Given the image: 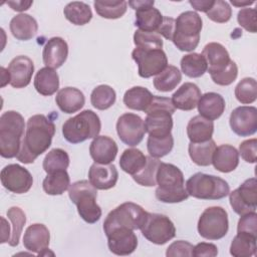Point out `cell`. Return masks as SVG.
I'll return each instance as SVG.
<instances>
[{"instance_id": "obj_5", "label": "cell", "mask_w": 257, "mask_h": 257, "mask_svg": "<svg viewBox=\"0 0 257 257\" xmlns=\"http://www.w3.org/2000/svg\"><path fill=\"white\" fill-rule=\"evenodd\" d=\"M202 18L195 11L181 13L175 22L172 41L181 51H193L200 41Z\"/></svg>"}, {"instance_id": "obj_18", "label": "cell", "mask_w": 257, "mask_h": 257, "mask_svg": "<svg viewBox=\"0 0 257 257\" xmlns=\"http://www.w3.org/2000/svg\"><path fill=\"white\" fill-rule=\"evenodd\" d=\"M7 70L10 74L11 86L14 88H23L31 81L34 64L28 56L19 55L10 61Z\"/></svg>"}, {"instance_id": "obj_2", "label": "cell", "mask_w": 257, "mask_h": 257, "mask_svg": "<svg viewBox=\"0 0 257 257\" xmlns=\"http://www.w3.org/2000/svg\"><path fill=\"white\" fill-rule=\"evenodd\" d=\"M156 198L163 203H180L188 199L182 171L173 164L162 163L157 171Z\"/></svg>"}, {"instance_id": "obj_1", "label": "cell", "mask_w": 257, "mask_h": 257, "mask_svg": "<svg viewBox=\"0 0 257 257\" xmlns=\"http://www.w3.org/2000/svg\"><path fill=\"white\" fill-rule=\"evenodd\" d=\"M54 134L53 121L44 114H35L29 117L20 150L16 156L17 160L23 164L33 163L51 146Z\"/></svg>"}, {"instance_id": "obj_47", "label": "cell", "mask_w": 257, "mask_h": 257, "mask_svg": "<svg viewBox=\"0 0 257 257\" xmlns=\"http://www.w3.org/2000/svg\"><path fill=\"white\" fill-rule=\"evenodd\" d=\"M134 43L142 49H162L163 40L157 32H147L140 29L135 31Z\"/></svg>"}, {"instance_id": "obj_7", "label": "cell", "mask_w": 257, "mask_h": 257, "mask_svg": "<svg viewBox=\"0 0 257 257\" xmlns=\"http://www.w3.org/2000/svg\"><path fill=\"white\" fill-rule=\"evenodd\" d=\"M189 196L201 200H220L230 193L228 183L220 177L204 173H196L186 182Z\"/></svg>"}, {"instance_id": "obj_16", "label": "cell", "mask_w": 257, "mask_h": 257, "mask_svg": "<svg viewBox=\"0 0 257 257\" xmlns=\"http://www.w3.org/2000/svg\"><path fill=\"white\" fill-rule=\"evenodd\" d=\"M105 235L107 237L108 249L115 255H130L138 247V238L132 229L119 227L112 229Z\"/></svg>"}, {"instance_id": "obj_56", "label": "cell", "mask_w": 257, "mask_h": 257, "mask_svg": "<svg viewBox=\"0 0 257 257\" xmlns=\"http://www.w3.org/2000/svg\"><path fill=\"white\" fill-rule=\"evenodd\" d=\"M189 3L191 4V6L197 10V11H201V12H205L207 13L210 8L213 6L214 1L213 0H190Z\"/></svg>"}, {"instance_id": "obj_23", "label": "cell", "mask_w": 257, "mask_h": 257, "mask_svg": "<svg viewBox=\"0 0 257 257\" xmlns=\"http://www.w3.org/2000/svg\"><path fill=\"white\" fill-rule=\"evenodd\" d=\"M68 45L61 37H52L47 40L43 47V63L50 68L60 67L67 59Z\"/></svg>"}, {"instance_id": "obj_25", "label": "cell", "mask_w": 257, "mask_h": 257, "mask_svg": "<svg viewBox=\"0 0 257 257\" xmlns=\"http://www.w3.org/2000/svg\"><path fill=\"white\" fill-rule=\"evenodd\" d=\"M212 164L214 168L221 173H230L234 171L239 165V153L231 145H221L216 147Z\"/></svg>"}, {"instance_id": "obj_52", "label": "cell", "mask_w": 257, "mask_h": 257, "mask_svg": "<svg viewBox=\"0 0 257 257\" xmlns=\"http://www.w3.org/2000/svg\"><path fill=\"white\" fill-rule=\"evenodd\" d=\"M194 246L184 240H178L173 242L166 251L167 257H176V256H192Z\"/></svg>"}, {"instance_id": "obj_41", "label": "cell", "mask_w": 257, "mask_h": 257, "mask_svg": "<svg viewBox=\"0 0 257 257\" xmlns=\"http://www.w3.org/2000/svg\"><path fill=\"white\" fill-rule=\"evenodd\" d=\"M96 13L106 19L120 18L127 8L126 1H94L93 3Z\"/></svg>"}, {"instance_id": "obj_8", "label": "cell", "mask_w": 257, "mask_h": 257, "mask_svg": "<svg viewBox=\"0 0 257 257\" xmlns=\"http://www.w3.org/2000/svg\"><path fill=\"white\" fill-rule=\"evenodd\" d=\"M148 213L136 203H122L107 214L103 222V231L107 234L112 229L119 227H125L132 230L141 229L147 219Z\"/></svg>"}, {"instance_id": "obj_39", "label": "cell", "mask_w": 257, "mask_h": 257, "mask_svg": "<svg viewBox=\"0 0 257 257\" xmlns=\"http://www.w3.org/2000/svg\"><path fill=\"white\" fill-rule=\"evenodd\" d=\"M182 80L181 71L174 65H168L154 78V86L159 91L168 92L177 87Z\"/></svg>"}, {"instance_id": "obj_31", "label": "cell", "mask_w": 257, "mask_h": 257, "mask_svg": "<svg viewBox=\"0 0 257 257\" xmlns=\"http://www.w3.org/2000/svg\"><path fill=\"white\" fill-rule=\"evenodd\" d=\"M162 13L154 6H147L136 10L135 25L142 31L157 32L163 22Z\"/></svg>"}, {"instance_id": "obj_50", "label": "cell", "mask_w": 257, "mask_h": 257, "mask_svg": "<svg viewBox=\"0 0 257 257\" xmlns=\"http://www.w3.org/2000/svg\"><path fill=\"white\" fill-rule=\"evenodd\" d=\"M237 75H238L237 64L235 63V61L231 60L230 64L228 65V67L225 70H223L220 73L211 75V78L216 84L226 86V85H230L231 83H233L234 80L237 78Z\"/></svg>"}, {"instance_id": "obj_42", "label": "cell", "mask_w": 257, "mask_h": 257, "mask_svg": "<svg viewBox=\"0 0 257 257\" xmlns=\"http://www.w3.org/2000/svg\"><path fill=\"white\" fill-rule=\"evenodd\" d=\"M69 166V156L62 149H52L43 160V170L47 173L66 170Z\"/></svg>"}, {"instance_id": "obj_43", "label": "cell", "mask_w": 257, "mask_h": 257, "mask_svg": "<svg viewBox=\"0 0 257 257\" xmlns=\"http://www.w3.org/2000/svg\"><path fill=\"white\" fill-rule=\"evenodd\" d=\"M235 96L243 104H249L257 98V82L253 77H245L235 87Z\"/></svg>"}, {"instance_id": "obj_22", "label": "cell", "mask_w": 257, "mask_h": 257, "mask_svg": "<svg viewBox=\"0 0 257 257\" xmlns=\"http://www.w3.org/2000/svg\"><path fill=\"white\" fill-rule=\"evenodd\" d=\"M50 241V233L43 224L35 223L28 226L24 232L23 245L32 252L39 255L43 250L47 249Z\"/></svg>"}, {"instance_id": "obj_27", "label": "cell", "mask_w": 257, "mask_h": 257, "mask_svg": "<svg viewBox=\"0 0 257 257\" xmlns=\"http://www.w3.org/2000/svg\"><path fill=\"white\" fill-rule=\"evenodd\" d=\"M225 106L223 96L217 92H206L202 94L197 103L200 115L210 120L219 118L223 114Z\"/></svg>"}, {"instance_id": "obj_33", "label": "cell", "mask_w": 257, "mask_h": 257, "mask_svg": "<svg viewBox=\"0 0 257 257\" xmlns=\"http://www.w3.org/2000/svg\"><path fill=\"white\" fill-rule=\"evenodd\" d=\"M147 165V156L139 149H126L119 158L120 169L134 176L139 174Z\"/></svg>"}, {"instance_id": "obj_15", "label": "cell", "mask_w": 257, "mask_h": 257, "mask_svg": "<svg viewBox=\"0 0 257 257\" xmlns=\"http://www.w3.org/2000/svg\"><path fill=\"white\" fill-rule=\"evenodd\" d=\"M229 123L239 137H249L257 131V108L255 106H238L230 114Z\"/></svg>"}, {"instance_id": "obj_17", "label": "cell", "mask_w": 257, "mask_h": 257, "mask_svg": "<svg viewBox=\"0 0 257 257\" xmlns=\"http://www.w3.org/2000/svg\"><path fill=\"white\" fill-rule=\"evenodd\" d=\"M146 113L145 130L149 136L166 138L171 135L173 128V113L166 109H150L146 111Z\"/></svg>"}, {"instance_id": "obj_32", "label": "cell", "mask_w": 257, "mask_h": 257, "mask_svg": "<svg viewBox=\"0 0 257 257\" xmlns=\"http://www.w3.org/2000/svg\"><path fill=\"white\" fill-rule=\"evenodd\" d=\"M152 92L143 86H134L127 89L123 95V103L130 109L145 111L153 100Z\"/></svg>"}, {"instance_id": "obj_53", "label": "cell", "mask_w": 257, "mask_h": 257, "mask_svg": "<svg viewBox=\"0 0 257 257\" xmlns=\"http://www.w3.org/2000/svg\"><path fill=\"white\" fill-rule=\"evenodd\" d=\"M241 155V158L247 162L254 164L256 162V156H257V140L256 139H251V140H246L242 142L239 145V152Z\"/></svg>"}, {"instance_id": "obj_20", "label": "cell", "mask_w": 257, "mask_h": 257, "mask_svg": "<svg viewBox=\"0 0 257 257\" xmlns=\"http://www.w3.org/2000/svg\"><path fill=\"white\" fill-rule=\"evenodd\" d=\"M118 179V172L112 164H97L90 166L88 180L97 190H108L115 186Z\"/></svg>"}, {"instance_id": "obj_44", "label": "cell", "mask_w": 257, "mask_h": 257, "mask_svg": "<svg viewBox=\"0 0 257 257\" xmlns=\"http://www.w3.org/2000/svg\"><path fill=\"white\" fill-rule=\"evenodd\" d=\"M161 161L159 159L153 158L151 156L147 157V165L145 168L137 175L133 176V179L141 186L154 187L157 185V171Z\"/></svg>"}, {"instance_id": "obj_14", "label": "cell", "mask_w": 257, "mask_h": 257, "mask_svg": "<svg viewBox=\"0 0 257 257\" xmlns=\"http://www.w3.org/2000/svg\"><path fill=\"white\" fill-rule=\"evenodd\" d=\"M3 187L15 194L27 193L32 185L33 178L30 172L17 164H10L4 167L0 174Z\"/></svg>"}, {"instance_id": "obj_36", "label": "cell", "mask_w": 257, "mask_h": 257, "mask_svg": "<svg viewBox=\"0 0 257 257\" xmlns=\"http://www.w3.org/2000/svg\"><path fill=\"white\" fill-rule=\"evenodd\" d=\"M215 149L216 144L212 139L204 143H190L188 147L191 160L196 165L202 167H207L212 164V157Z\"/></svg>"}, {"instance_id": "obj_21", "label": "cell", "mask_w": 257, "mask_h": 257, "mask_svg": "<svg viewBox=\"0 0 257 257\" xmlns=\"http://www.w3.org/2000/svg\"><path fill=\"white\" fill-rule=\"evenodd\" d=\"M117 145L111 138L107 136L95 137L89 146V154L94 163L111 164L117 154Z\"/></svg>"}, {"instance_id": "obj_59", "label": "cell", "mask_w": 257, "mask_h": 257, "mask_svg": "<svg viewBox=\"0 0 257 257\" xmlns=\"http://www.w3.org/2000/svg\"><path fill=\"white\" fill-rule=\"evenodd\" d=\"M155 1L154 0H135V1H128V5L137 10L140 8H144L147 6H154Z\"/></svg>"}, {"instance_id": "obj_30", "label": "cell", "mask_w": 257, "mask_h": 257, "mask_svg": "<svg viewBox=\"0 0 257 257\" xmlns=\"http://www.w3.org/2000/svg\"><path fill=\"white\" fill-rule=\"evenodd\" d=\"M34 87L38 93L44 96L54 94L59 88V76L50 67L40 68L34 77Z\"/></svg>"}, {"instance_id": "obj_55", "label": "cell", "mask_w": 257, "mask_h": 257, "mask_svg": "<svg viewBox=\"0 0 257 257\" xmlns=\"http://www.w3.org/2000/svg\"><path fill=\"white\" fill-rule=\"evenodd\" d=\"M175 22H176V19H174V18L163 17V22H162L160 28L158 29L157 33L159 35L164 36L166 39L172 41L174 28H175Z\"/></svg>"}, {"instance_id": "obj_29", "label": "cell", "mask_w": 257, "mask_h": 257, "mask_svg": "<svg viewBox=\"0 0 257 257\" xmlns=\"http://www.w3.org/2000/svg\"><path fill=\"white\" fill-rule=\"evenodd\" d=\"M214 133L213 120L207 119L203 116H193L187 125V135L191 143H204L212 139Z\"/></svg>"}, {"instance_id": "obj_24", "label": "cell", "mask_w": 257, "mask_h": 257, "mask_svg": "<svg viewBox=\"0 0 257 257\" xmlns=\"http://www.w3.org/2000/svg\"><path fill=\"white\" fill-rule=\"evenodd\" d=\"M201 90L193 82H185L172 95V102L177 109L192 110L197 106L201 97Z\"/></svg>"}, {"instance_id": "obj_19", "label": "cell", "mask_w": 257, "mask_h": 257, "mask_svg": "<svg viewBox=\"0 0 257 257\" xmlns=\"http://www.w3.org/2000/svg\"><path fill=\"white\" fill-rule=\"evenodd\" d=\"M208 64V72L214 75L225 70L231 62L230 55L227 49L218 42H210L205 45L202 51Z\"/></svg>"}, {"instance_id": "obj_46", "label": "cell", "mask_w": 257, "mask_h": 257, "mask_svg": "<svg viewBox=\"0 0 257 257\" xmlns=\"http://www.w3.org/2000/svg\"><path fill=\"white\" fill-rule=\"evenodd\" d=\"M174 147V138L172 134L166 138H155L149 136L147 142L148 152L151 157L160 159L168 155Z\"/></svg>"}, {"instance_id": "obj_28", "label": "cell", "mask_w": 257, "mask_h": 257, "mask_svg": "<svg viewBox=\"0 0 257 257\" xmlns=\"http://www.w3.org/2000/svg\"><path fill=\"white\" fill-rule=\"evenodd\" d=\"M9 28L16 39L26 41L35 36L38 30V24L29 14L20 13L11 19Z\"/></svg>"}, {"instance_id": "obj_60", "label": "cell", "mask_w": 257, "mask_h": 257, "mask_svg": "<svg viewBox=\"0 0 257 257\" xmlns=\"http://www.w3.org/2000/svg\"><path fill=\"white\" fill-rule=\"evenodd\" d=\"M231 3L236 6V7H241V8H245V6H249L254 4V1H237V0H231Z\"/></svg>"}, {"instance_id": "obj_10", "label": "cell", "mask_w": 257, "mask_h": 257, "mask_svg": "<svg viewBox=\"0 0 257 257\" xmlns=\"http://www.w3.org/2000/svg\"><path fill=\"white\" fill-rule=\"evenodd\" d=\"M140 230L148 241L157 245H164L176 236L174 223L163 214L148 213L147 219Z\"/></svg>"}, {"instance_id": "obj_58", "label": "cell", "mask_w": 257, "mask_h": 257, "mask_svg": "<svg viewBox=\"0 0 257 257\" xmlns=\"http://www.w3.org/2000/svg\"><path fill=\"white\" fill-rule=\"evenodd\" d=\"M1 243H5V242H9V230H10V226L7 223V221L5 220L4 217H1Z\"/></svg>"}, {"instance_id": "obj_35", "label": "cell", "mask_w": 257, "mask_h": 257, "mask_svg": "<svg viewBox=\"0 0 257 257\" xmlns=\"http://www.w3.org/2000/svg\"><path fill=\"white\" fill-rule=\"evenodd\" d=\"M70 186V178L66 170L56 171L44 178L42 187L47 195L56 196L63 194Z\"/></svg>"}, {"instance_id": "obj_11", "label": "cell", "mask_w": 257, "mask_h": 257, "mask_svg": "<svg viewBox=\"0 0 257 257\" xmlns=\"http://www.w3.org/2000/svg\"><path fill=\"white\" fill-rule=\"evenodd\" d=\"M132 57L138 64L139 75L143 78L157 75L168 66V58L163 49L136 47L132 52Z\"/></svg>"}, {"instance_id": "obj_12", "label": "cell", "mask_w": 257, "mask_h": 257, "mask_svg": "<svg viewBox=\"0 0 257 257\" xmlns=\"http://www.w3.org/2000/svg\"><path fill=\"white\" fill-rule=\"evenodd\" d=\"M230 205L234 212L240 216L256 212L257 208V182L255 178L244 181L240 187L229 193Z\"/></svg>"}, {"instance_id": "obj_49", "label": "cell", "mask_w": 257, "mask_h": 257, "mask_svg": "<svg viewBox=\"0 0 257 257\" xmlns=\"http://www.w3.org/2000/svg\"><path fill=\"white\" fill-rule=\"evenodd\" d=\"M237 21L240 26L251 33L257 31L256 10L254 8H242L237 14Z\"/></svg>"}, {"instance_id": "obj_51", "label": "cell", "mask_w": 257, "mask_h": 257, "mask_svg": "<svg viewBox=\"0 0 257 257\" xmlns=\"http://www.w3.org/2000/svg\"><path fill=\"white\" fill-rule=\"evenodd\" d=\"M237 232L251 234L257 237V214L250 212L240 217L237 225Z\"/></svg>"}, {"instance_id": "obj_34", "label": "cell", "mask_w": 257, "mask_h": 257, "mask_svg": "<svg viewBox=\"0 0 257 257\" xmlns=\"http://www.w3.org/2000/svg\"><path fill=\"white\" fill-rule=\"evenodd\" d=\"M257 237L251 234L237 232L230 245V254L234 257H250L256 254Z\"/></svg>"}, {"instance_id": "obj_4", "label": "cell", "mask_w": 257, "mask_h": 257, "mask_svg": "<svg viewBox=\"0 0 257 257\" xmlns=\"http://www.w3.org/2000/svg\"><path fill=\"white\" fill-rule=\"evenodd\" d=\"M97 189L89 181L81 180L73 183L68 188V196L76 205L81 219L88 224H94L101 217V209L96 204Z\"/></svg>"}, {"instance_id": "obj_48", "label": "cell", "mask_w": 257, "mask_h": 257, "mask_svg": "<svg viewBox=\"0 0 257 257\" xmlns=\"http://www.w3.org/2000/svg\"><path fill=\"white\" fill-rule=\"evenodd\" d=\"M207 17L217 23L228 22L232 16V9L228 2L217 0L214 1L213 6L206 13Z\"/></svg>"}, {"instance_id": "obj_3", "label": "cell", "mask_w": 257, "mask_h": 257, "mask_svg": "<svg viewBox=\"0 0 257 257\" xmlns=\"http://www.w3.org/2000/svg\"><path fill=\"white\" fill-rule=\"evenodd\" d=\"M25 122L23 116L15 111L8 110L0 116V155L5 159L15 158L20 150L24 136Z\"/></svg>"}, {"instance_id": "obj_37", "label": "cell", "mask_w": 257, "mask_h": 257, "mask_svg": "<svg viewBox=\"0 0 257 257\" xmlns=\"http://www.w3.org/2000/svg\"><path fill=\"white\" fill-rule=\"evenodd\" d=\"M182 72L192 78L201 77L208 69V64L205 57L201 53H189L181 59Z\"/></svg>"}, {"instance_id": "obj_40", "label": "cell", "mask_w": 257, "mask_h": 257, "mask_svg": "<svg viewBox=\"0 0 257 257\" xmlns=\"http://www.w3.org/2000/svg\"><path fill=\"white\" fill-rule=\"evenodd\" d=\"M116 94L114 89L106 84H100L93 88L90 94V102L96 109L104 110L115 102Z\"/></svg>"}, {"instance_id": "obj_57", "label": "cell", "mask_w": 257, "mask_h": 257, "mask_svg": "<svg viewBox=\"0 0 257 257\" xmlns=\"http://www.w3.org/2000/svg\"><path fill=\"white\" fill-rule=\"evenodd\" d=\"M7 4L14 11L22 12V11L28 10L30 8V6L33 4V1H23V0H20V1H8Z\"/></svg>"}, {"instance_id": "obj_6", "label": "cell", "mask_w": 257, "mask_h": 257, "mask_svg": "<svg viewBox=\"0 0 257 257\" xmlns=\"http://www.w3.org/2000/svg\"><path fill=\"white\" fill-rule=\"evenodd\" d=\"M100 128L101 122L98 115L90 109H85L63 123L62 135L67 142L79 144L97 137Z\"/></svg>"}, {"instance_id": "obj_38", "label": "cell", "mask_w": 257, "mask_h": 257, "mask_svg": "<svg viewBox=\"0 0 257 257\" xmlns=\"http://www.w3.org/2000/svg\"><path fill=\"white\" fill-rule=\"evenodd\" d=\"M63 14L65 18L74 25L87 24L92 18V12L89 5L80 1L68 3L63 9Z\"/></svg>"}, {"instance_id": "obj_54", "label": "cell", "mask_w": 257, "mask_h": 257, "mask_svg": "<svg viewBox=\"0 0 257 257\" xmlns=\"http://www.w3.org/2000/svg\"><path fill=\"white\" fill-rule=\"evenodd\" d=\"M218 255V248L215 244L201 242L194 246L192 256L194 257H215Z\"/></svg>"}, {"instance_id": "obj_45", "label": "cell", "mask_w": 257, "mask_h": 257, "mask_svg": "<svg viewBox=\"0 0 257 257\" xmlns=\"http://www.w3.org/2000/svg\"><path fill=\"white\" fill-rule=\"evenodd\" d=\"M7 217L12 223V235L9 240V245L15 247L19 244L20 235L22 233L23 226L26 223V215L19 207H11L7 211Z\"/></svg>"}, {"instance_id": "obj_13", "label": "cell", "mask_w": 257, "mask_h": 257, "mask_svg": "<svg viewBox=\"0 0 257 257\" xmlns=\"http://www.w3.org/2000/svg\"><path fill=\"white\" fill-rule=\"evenodd\" d=\"M116 133L123 144L135 147L139 145L145 137V121L136 113H123L116 121Z\"/></svg>"}, {"instance_id": "obj_26", "label": "cell", "mask_w": 257, "mask_h": 257, "mask_svg": "<svg viewBox=\"0 0 257 257\" xmlns=\"http://www.w3.org/2000/svg\"><path fill=\"white\" fill-rule=\"evenodd\" d=\"M55 102L61 111L65 113H73L83 107L85 97L82 91L78 88L67 86L58 90L55 96Z\"/></svg>"}, {"instance_id": "obj_9", "label": "cell", "mask_w": 257, "mask_h": 257, "mask_svg": "<svg viewBox=\"0 0 257 257\" xmlns=\"http://www.w3.org/2000/svg\"><path fill=\"white\" fill-rule=\"evenodd\" d=\"M197 229L200 236L205 239L219 240L223 238L229 229L227 211L219 206L205 209L199 218Z\"/></svg>"}]
</instances>
